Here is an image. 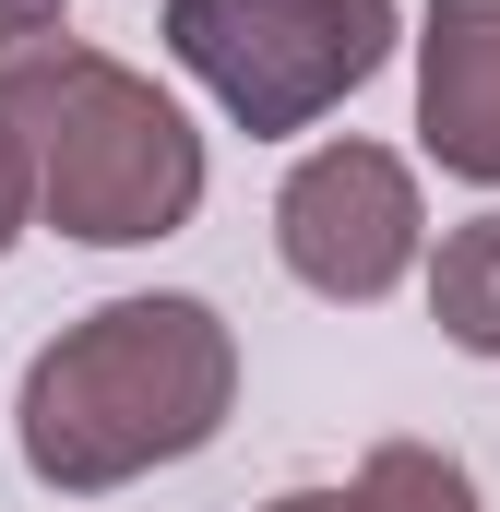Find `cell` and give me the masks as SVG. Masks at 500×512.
Wrapping results in <instances>:
<instances>
[{
  "label": "cell",
  "instance_id": "obj_1",
  "mask_svg": "<svg viewBox=\"0 0 500 512\" xmlns=\"http://www.w3.org/2000/svg\"><path fill=\"white\" fill-rule=\"evenodd\" d=\"M227 405V334L191 298H120L24 382V453L60 489H108L155 453H191Z\"/></svg>",
  "mask_w": 500,
  "mask_h": 512
},
{
  "label": "cell",
  "instance_id": "obj_2",
  "mask_svg": "<svg viewBox=\"0 0 500 512\" xmlns=\"http://www.w3.org/2000/svg\"><path fill=\"white\" fill-rule=\"evenodd\" d=\"M0 120H24L36 143V191L60 203V227L84 239H155L191 215L203 191V155L167 96H143L131 72L60 48V60H12L0 72Z\"/></svg>",
  "mask_w": 500,
  "mask_h": 512
},
{
  "label": "cell",
  "instance_id": "obj_3",
  "mask_svg": "<svg viewBox=\"0 0 500 512\" xmlns=\"http://www.w3.org/2000/svg\"><path fill=\"white\" fill-rule=\"evenodd\" d=\"M381 36H393V0H179L167 12V48L250 131H298L346 84H370Z\"/></svg>",
  "mask_w": 500,
  "mask_h": 512
},
{
  "label": "cell",
  "instance_id": "obj_4",
  "mask_svg": "<svg viewBox=\"0 0 500 512\" xmlns=\"http://www.w3.org/2000/svg\"><path fill=\"white\" fill-rule=\"evenodd\" d=\"M417 251V191L405 167L370 143H334L286 179V262L322 286V298H381Z\"/></svg>",
  "mask_w": 500,
  "mask_h": 512
},
{
  "label": "cell",
  "instance_id": "obj_5",
  "mask_svg": "<svg viewBox=\"0 0 500 512\" xmlns=\"http://www.w3.org/2000/svg\"><path fill=\"white\" fill-rule=\"evenodd\" d=\"M429 143H441V167L500 179V0L429 12Z\"/></svg>",
  "mask_w": 500,
  "mask_h": 512
},
{
  "label": "cell",
  "instance_id": "obj_6",
  "mask_svg": "<svg viewBox=\"0 0 500 512\" xmlns=\"http://www.w3.org/2000/svg\"><path fill=\"white\" fill-rule=\"evenodd\" d=\"M441 322H453L465 346H500V215L441 251Z\"/></svg>",
  "mask_w": 500,
  "mask_h": 512
},
{
  "label": "cell",
  "instance_id": "obj_7",
  "mask_svg": "<svg viewBox=\"0 0 500 512\" xmlns=\"http://www.w3.org/2000/svg\"><path fill=\"white\" fill-rule=\"evenodd\" d=\"M358 512H477V489H465L453 465H429V453H381Z\"/></svg>",
  "mask_w": 500,
  "mask_h": 512
},
{
  "label": "cell",
  "instance_id": "obj_8",
  "mask_svg": "<svg viewBox=\"0 0 500 512\" xmlns=\"http://www.w3.org/2000/svg\"><path fill=\"white\" fill-rule=\"evenodd\" d=\"M12 215H24V155H12V131H0V239H12Z\"/></svg>",
  "mask_w": 500,
  "mask_h": 512
},
{
  "label": "cell",
  "instance_id": "obj_9",
  "mask_svg": "<svg viewBox=\"0 0 500 512\" xmlns=\"http://www.w3.org/2000/svg\"><path fill=\"white\" fill-rule=\"evenodd\" d=\"M48 12H60V0H0V36H36Z\"/></svg>",
  "mask_w": 500,
  "mask_h": 512
},
{
  "label": "cell",
  "instance_id": "obj_10",
  "mask_svg": "<svg viewBox=\"0 0 500 512\" xmlns=\"http://www.w3.org/2000/svg\"><path fill=\"white\" fill-rule=\"evenodd\" d=\"M286 512H358V501H286Z\"/></svg>",
  "mask_w": 500,
  "mask_h": 512
}]
</instances>
